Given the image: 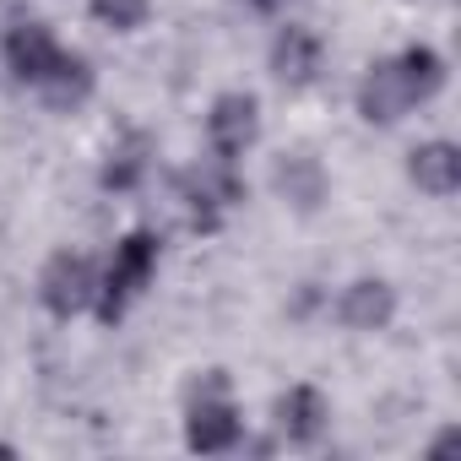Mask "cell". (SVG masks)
Masks as SVG:
<instances>
[{
  "instance_id": "6da1fadb",
  "label": "cell",
  "mask_w": 461,
  "mask_h": 461,
  "mask_svg": "<svg viewBox=\"0 0 461 461\" xmlns=\"http://www.w3.org/2000/svg\"><path fill=\"white\" fill-rule=\"evenodd\" d=\"M240 434H245V423H240V402H234L228 375L222 369L195 375L185 391V445L195 456H222L240 445Z\"/></svg>"
},
{
  "instance_id": "7a4b0ae2",
  "label": "cell",
  "mask_w": 461,
  "mask_h": 461,
  "mask_svg": "<svg viewBox=\"0 0 461 461\" xmlns=\"http://www.w3.org/2000/svg\"><path fill=\"white\" fill-rule=\"evenodd\" d=\"M158 261H163V240L147 234V228H136V234H125V240L114 245L109 267L98 272V299H93V310H98L104 326H114V321L152 288Z\"/></svg>"
},
{
  "instance_id": "3957f363",
  "label": "cell",
  "mask_w": 461,
  "mask_h": 461,
  "mask_svg": "<svg viewBox=\"0 0 461 461\" xmlns=\"http://www.w3.org/2000/svg\"><path fill=\"white\" fill-rule=\"evenodd\" d=\"M179 201H185L190 228H201V234H217L222 217L245 201V179H240V168H234V163L212 158V163H201V168L179 174Z\"/></svg>"
},
{
  "instance_id": "277c9868",
  "label": "cell",
  "mask_w": 461,
  "mask_h": 461,
  "mask_svg": "<svg viewBox=\"0 0 461 461\" xmlns=\"http://www.w3.org/2000/svg\"><path fill=\"white\" fill-rule=\"evenodd\" d=\"M39 299H44V310L55 321H71V315L93 310V299H98V267H93V256H82V250L50 256L44 272H39Z\"/></svg>"
},
{
  "instance_id": "5b68a950",
  "label": "cell",
  "mask_w": 461,
  "mask_h": 461,
  "mask_svg": "<svg viewBox=\"0 0 461 461\" xmlns=\"http://www.w3.org/2000/svg\"><path fill=\"white\" fill-rule=\"evenodd\" d=\"M261 141V104L256 93H217L206 109V147L222 163H240Z\"/></svg>"
},
{
  "instance_id": "8992f818",
  "label": "cell",
  "mask_w": 461,
  "mask_h": 461,
  "mask_svg": "<svg viewBox=\"0 0 461 461\" xmlns=\"http://www.w3.org/2000/svg\"><path fill=\"white\" fill-rule=\"evenodd\" d=\"M412 104H418L412 98V82H407V71L396 60H375L364 71V82H358V114L369 125H396Z\"/></svg>"
},
{
  "instance_id": "52a82bcc",
  "label": "cell",
  "mask_w": 461,
  "mask_h": 461,
  "mask_svg": "<svg viewBox=\"0 0 461 461\" xmlns=\"http://www.w3.org/2000/svg\"><path fill=\"white\" fill-rule=\"evenodd\" d=\"M272 190H277L283 206H294V212H321V201H326V190H331V174H326V163H321L310 147H299V152H283V158H277Z\"/></svg>"
},
{
  "instance_id": "ba28073f",
  "label": "cell",
  "mask_w": 461,
  "mask_h": 461,
  "mask_svg": "<svg viewBox=\"0 0 461 461\" xmlns=\"http://www.w3.org/2000/svg\"><path fill=\"white\" fill-rule=\"evenodd\" d=\"M321 60H326V44H321L315 28H304V23L277 28V39H272V77L283 87H310L321 77Z\"/></svg>"
},
{
  "instance_id": "9c48e42d",
  "label": "cell",
  "mask_w": 461,
  "mask_h": 461,
  "mask_svg": "<svg viewBox=\"0 0 461 461\" xmlns=\"http://www.w3.org/2000/svg\"><path fill=\"white\" fill-rule=\"evenodd\" d=\"M0 55H6V71L28 87H39L50 77V66L60 60V39L44 28V23H17L6 33V44H0Z\"/></svg>"
},
{
  "instance_id": "30bf717a",
  "label": "cell",
  "mask_w": 461,
  "mask_h": 461,
  "mask_svg": "<svg viewBox=\"0 0 461 461\" xmlns=\"http://www.w3.org/2000/svg\"><path fill=\"white\" fill-rule=\"evenodd\" d=\"M337 321L348 331H385L396 321V288L385 277H358L337 294Z\"/></svg>"
},
{
  "instance_id": "8fae6325",
  "label": "cell",
  "mask_w": 461,
  "mask_h": 461,
  "mask_svg": "<svg viewBox=\"0 0 461 461\" xmlns=\"http://www.w3.org/2000/svg\"><path fill=\"white\" fill-rule=\"evenodd\" d=\"M331 429V402L315 385H288L277 396V434L288 445H315Z\"/></svg>"
},
{
  "instance_id": "7c38bea8",
  "label": "cell",
  "mask_w": 461,
  "mask_h": 461,
  "mask_svg": "<svg viewBox=\"0 0 461 461\" xmlns=\"http://www.w3.org/2000/svg\"><path fill=\"white\" fill-rule=\"evenodd\" d=\"M147 168H152V136H147V131H120V136L109 141V152H104L98 185L114 190V195H131V190H141Z\"/></svg>"
},
{
  "instance_id": "4fadbf2b",
  "label": "cell",
  "mask_w": 461,
  "mask_h": 461,
  "mask_svg": "<svg viewBox=\"0 0 461 461\" xmlns=\"http://www.w3.org/2000/svg\"><path fill=\"white\" fill-rule=\"evenodd\" d=\"M407 179H412L423 195H434V201L456 195V190H461V147H456V141H423V147H412Z\"/></svg>"
},
{
  "instance_id": "5bb4252c",
  "label": "cell",
  "mask_w": 461,
  "mask_h": 461,
  "mask_svg": "<svg viewBox=\"0 0 461 461\" xmlns=\"http://www.w3.org/2000/svg\"><path fill=\"white\" fill-rule=\"evenodd\" d=\"M93 87H98V77H93L87 55H71V50H60V60H55L50 77L39 82V93H44L50 109H82V104L93 98Z\"/></svg>"
},
{
  "instance_id": "9a60e30c",
  "label": "cell",
  "mask_w": 461,
  "mask_h": 461,
  "mask_svg": "<svg viewBox=\"0 0 461 461\" xmlns=\"http://www.w3.org/2000/svg\"><path fill=\"white\" fill-rule=\"evenodd\" d=\"M396 66L407 71V82H412V98H418V104H429V98L445 87V60H439L429 44H407V50L396 55Z\"/></svg>"
},
{
  "instance_id": "2e32d148",
  "label": "cell",
  "mask_w": 461,
  "mask_h": 461,
  "mask_svg": "<svg viewBox=\"0 0 461 461\" xmlns=\"http://www.w3.org/2000/svg\"><path fill=\"white\" fill-rule=\"evenodd\" d=\"M152 17V0H93V23L109 33H136Z\"/></svg>"
},
{
  "instance_id": "e0dca14e",
  "label": "cell",
  "mask_w": 461,
  "mask_h": 461,
  "mask_svg": "<svg viewBox=\"0 0 461 461\" xmlns=\"http://www.w3.org/2000/svg\"><path fill=\"white\" fill-rule=\"evenodd\" d=\"M245 12H256V17H277V12H288L294 0H240Z\"/></svg>"
}]
</instances>
